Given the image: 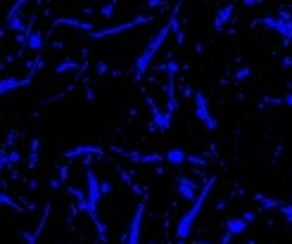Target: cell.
Masks as SVG:
<instances>
[{"label": "cell", "mask_w": 292, "mask_h": 244, "mask_svg": "<svg viewBox=\"0 0 292 244\" xmlns=\"http://www.w3.org/2000/svg\"><path fill=\"white\" fill-rule=\"evenodd\" d=\"M143 216H145V204H138V209L131 218L129 233H126V244H141V235H143Z\"/></svg>", "instance_id": "6"}, {"label": "cell", "mask_w": 292, "mask_h": 244, "mask_svg": "<svg viewBox=\"0 0 292 244\" xmlns=\"http://www.w3.org/2000/svg\"><path fill=\"white\" fill-rule=\"evenodd\" d=\"M171 24H173V17L169 19V24H164L162 29H159V31H157L154 36H152V38H150V43H147V48H145V50L141 53V57L136 60V76H138V78H141V76L145 74L147 69H150L152 60L157 57V53H159V48H162V45H164V41H166V36L171 33Z\"/></svg>", "instance_id": "2"}, {"label": "cell", "mask_w": 292, "mask_h": 244, "mask_svg": "<svg viewBox=\"0 0 292 244\" xmlns=\"http://www.w3.org/2000/svg\"><path fill=\"white\" fill-rule=\"evenodd\" d=\"M26 48L29 50H41L43 48V33H38V31H29L26 33Z\"/></svg>", "instance_id": "15"}, {"label": "cell", "mask_w": 292, "mask_h": 244, "mask_svg": "<svg viewBox=\"0 0 292 244\" xmlns=\"http://www.w3.org/2000/svg\"><path fill=\"white\" fill-rule=\"evenodd\" d=\"M78 69H81V66H78L76 62L65 60L62 64H57V66H55V74H69V71H78Z\"/></svg>", "instance_id": "16"}, {"label": "cell", "mask_w": 292, "mask_h": 244, "mask_svg": "<svg viewBox=\"0 0 292 244\" xmlns=\"http://www.w3.org/2000/svg\"><path fill=\"white\" fill-rule=\"evenodd\" d=\"M178 244H183V242H178Z\"/></svg>", "instance_id": "31"}, {"label": "cell", "mask_w": 292, "mask_h": 244, "mask_svg": "<svg viewBox=\"0 0 292 244\" xmlns=\"http://www.w3.org/2000/svg\"><path fill=\"white\" fill-rule=\"evenodd\" d=\"M78 154H102V147H93V145H78V147L69 149L65 157H78Z\"/></svg>", "instance_id": "14"}, {"label": "cell", "mask_w": 292, "mask_h": 244, "mask_svg": "<svg viewBox=\"0 0 292 244\" xmlns=\"http://www.w3.org/2000/svg\"><path fill=\"white\" fill-rule=\"evenodd\" d=\"M10 166H12V164H10V159H7L5 154H0V173H2L5 169H10Z\"/></svg>", "instance_id": "24"}, {"label": "cell", "mask_w": 292, "mask_h": 244, "mask_svg": "<svg viewBox=\"0 0 292 244\" xmlns=\"http://www.w3.org/2000/svg\"><path fill=\"white\" fill-rule=\"evenodd\" d=\"M233 14H235V5H233V2H226L223 7H219L217 17H214V29H217V31H223L226 24L233 19Z\"/></svg>", "instance_id": "9"}, {"label": "cell", "mask_w": 292, "mask_h": 244, "mask_svg": "<svg viewBox=\"0 0 292 244\" xmlns=\"http://www.w3.org/2000/svg\"><path fill=\"white\" fill-rule=\"evenodd\" d=\"M97 71H100V74H107V71H109L107 64H100V66H97Z\"/></svg>", "instance_id": "29"}, {"label": "cell", "mask_w": 292, "mask_h": 244, "mask_svg": "<svg viewBox=\"0 0 292 244\" xmlns=\"http://www.w3.org/2000/svg\"><path fill=\"white\" fill-rule=\"evenodd\" d=\"M242 244H259L257 240H247V242H242Z\"/></svg>", "instance_id": "30"}, {"label": "cell", "mask_w": 292, "mask_h": 244, "mask_svg": "<svg viewBox=\"0 0 292 244\" xmlns=\"http://www.w3.org/2000/svg\"><path fill=\"white\" fill-rule=\"evenodd\" d=\"M281 102H283L285 107H290V109H292V93H285V97H283Z\"/></svg>", "instance_id": "26"}, {"label": "cell", "mask_w": 292, "mask_h": 244, "mask_svg": "<svg viewBox=\"0 0 292 244\" xmlns=\"http://www.w3.org/2000/svg\"><path fill=\"white\" fill-rule=\"evenodd\" d=\"M176 190H178V197H183L185 202H195V197H197V183H193L190 178H178L176 181Z\"/></svg>", "instance_id": "8"}, {"label": "cell", "mask_w": 292, "mask_h": 244, "mask_svg": "<svg viewBox=\"0 0 292 244\" xmlns=\"http://www.w3.org/2000/svg\"><path fill=\"white\" fill-rule=\"evenodd\" d=\"M193 112H195V119L202 123V126H207L209 130H217L219 121L214 117H212V112H209V102H207V97L200 93V90H193Z\"/></svg>", "instance_id": "4"}, {"label": "cell", "mask_w": 292, "mask_h": 244, "mask_svg": "<svg viewBox=\"0 0 292 244\" xmlns=\"http://www.w3.org/2000/svg\"><path fill=\"white\" fill-rule=\"evenodd\" d=\"M259 24L261 26H266V29H271V31L281 33L285 45H290L292 43V12H281L278 17H273V14L261 17Z\"/></svg>", "instance_id": "3"}, {"label": "cell", "mask_w": 292, "mask_h": 244, "mask_svg": "<svg viewBox=\"0 0 292 244\" xmlns=\"http://www.w3.org/2000/svg\"><path fill=\"white\" fill-rule=\"evenodd\" d=\"M254 218H257V213H254V211H247V213H245V216H242V221H245V223H254Z\"/></svg>", "instance_id": "25"}, {"label": "cell", "mask_w": 292, "mask_h": 244, "mask_svg": "<svg viewBox=\"0 0 292 244\" xmlns=\"http://www.w3.org/2000/svg\"><path fill=\"white\" fill-rule=\"evenodd\" d=\"M147 7L150 10H164L166 7V0H147Z\"/></svg>", "instance_id": "22"}, {"label": "cell", "mask_w": 292, "mask_h": 244, "mask_svg": "<svg viewBox=\"0 0 292 244\" xmlns=\"http://www.w3.org/2000/svg\"><path fill=\"white\" fill-rule=\"evenodd\" d=\"M57 26H74V29H81V31H93V24L90 21H81V19H67V17H62V19L55 21Z\"/></svg>", "instance_id": "13"}, {"label": "cell", "mask_w": 292, "mask_h": 244, "mask_svg": "<svg viewBox=\"0 0 292 244\" xmlns=\"http://www.w3.org/2000/svg\"><path fill=\"white\" fill-rule=\"evenodd\" d=\"M112 190H114V187H112L109 181H100V194H109Z\"/></svg>", "instance_id": "23"}, {"label": "cell", "mask_w": 292, "mask_h": 244, "mask_svg": "<svg viewBox=\"0 0 292 244\" xmlns=\"http://www.w3.org/2000/svg\"><path fill=\"white\" fill-rule=\"evenodd\" d=\"M0 204H7V206L14 209V211H22V206L17 204V199H12L10 194H7V192H2V190H0Z\"/></svg>", "instance_id": "19"}, {"label": "cell", "mask_w": 292, "mask_h": 244, "mask_svg": "<svg viewBox=\"0 0 292 244\" xmlns=\"http://www.w3.org/2000/svg\"><path fill=\"white\" fill-rule=\"evenodd\" d=\"M242 2H245V5H261L264 0H242Z\"/></svg>", "instance_id": "28"}, {"label": "cell", "mask_w": 292, "mask_h": 244, "mask_svg": "<svg viewBox=\"0 0 292 244\" xmlns=\"http://www.w3.org/2000/svg\"><path fill=\"white\" fill-rule=\"evenodd\" d=\"M185 159H188V152H185L183 147H171L164 154V161L171 164V166H183Z\"/></svg>", "instance_id": "12"}, {"label": "cell", "mask_w": 292, "mask_h": 244, "mask_svg": "<svg viewBox=\"0 0 292 244\" xmlns=\"http://www.w3.org/2000/svg\"><path fill=\"white\" fill-rule=\"evenodd\" d=\"M249 225L242 221V218H228L226 221V235L221 237V244H230L233 237H238V235H245L247 233Z\"/></svg>", "instance_id": "7"}, {"label": "cell", "mask_w": 292, "mask_h": 244, "mask_svg": "<svg viewBox=\"0 0 292 244\" xmlns=\"http://www.w3.org/2000/svg\"><path fill=\"white\" fill-rule=\"evenodd\" d=\"M114 10H117V0H109V2H105V5L100 7V17H102V19H112V17H114Z\"/></svg>", "instance_id": "18"}, {"label": "cell", "mask_w": 292, "mask_h": 244, "mask_svg": "<svg viewBox=\"0 0 292 244\" xmlns=\"http://www.w3.org/2000/svg\"><path fill=\"white\" fill-rule=\"evenodd\" d=\"M185 164H193V166H202V169L207 166V161L202 159V157H197V154H188V159H185Z\"/></svg>", "instance_id": "21"}, {"label": "cell", "mask_w": 292, "mask_h": 244, "mask_svg": "<svg viewBox=\"0 0 292 244\" xmlns=\"http://www.w3.org/2000/svg\"><path fill=\"white\" fill-rule=\"evenodd\" d=\"M26 85V78H14V76H7V78H0V97L7 95V93H14L17 88Z\"/></svg>", "instance_id": "11"}, {"label": "cell", "mask_w": 292, "mask_h": 244, "mask_svg": "<svg viewBox=\"0 0 292 244\" xmlns=\"http://www.w3.org/2000/svg\"><path fill=\"white\" fill-rule=\"evenodd\" d=\"M249 76H252V69L249 66H240L238 71H235V81H247Z\"/></svg>", "instance_id": "20"}, {"label": "cell", "mask_w": 292, "mask_h": 244, "mask_svg": "<svg viewBox=\"0 0 292 244\" xmlns=\"http://www.w3.org/2000/svg\"><path fill=\"white\" fill-rule=\"evenodd\" d=\"M283 66H285V69H290V66H292V57H290V55L283 60Z\"/></svg>", "instance_id": "27"}, {"label": "cell", "mask_w": 292, "mask_h": 244, "mask_svg": "<svg viewBox=\"0 0 292 244\" xmlns=\"http://www.w3.org/2000/svg\"><path fill=\"white\" fill-rule=\"evenodd\" d=\"M254 202H259L261 209H278V206H283L278 199H269V197H264V194H254Z\"/></svg>", "instance_id": "17"}, {"label": "cell", "mask_w": 292, "mask_h": 244, "mask_svg": "<svg viewBox=\"0 0 292 244\" xmlns=\"http://www.w3.org/2000/svg\"><path fill=\"white\" fill-rule=\"evenodd\" d=\"M154 19L152 14H143V17H136V19L131 21H124V24H117V26H109V29H93L90 31V38L93 41H100V38H109V36H114V33H121V31H129L133 26H141V24H150Z\"/></svg>", "instance_id": "5"}, {"label": "cell", "mask_w": 292, "mask_h": 244, "mask_svg": "<svg viewBox=\"0 0 292 244\" xmlns=\"http://www.w3.org/2000/svg\"><path fill=\"white\" fill-rule=\"evenodd\" d=\"M214 183H217V178H209L205 187H200V194L195 197L190 211H185L183 216H181V221H178V225H176V237H178V242H185V240L190 237L193 223L197 221V216H200V211H202V206H205V202H207V194H209V190L214 187Z\"/></svg>", "instance_id": "1"}, {"label": "cell", "mask_w": 292, "mask_h": 244, "mask_svg": "<svg viewBox=\"0 0 292 244\" xmlns=\"http://www.w3.org/2000/svg\"><path fill=\"white\" fill-rule=\"evenodd\" d=\"M150 109H152V121H154V126L159 128V130H169V126H171V117L154 105V100H150Z\"/></svg>", "instance_id": "10"}]
</instances>
